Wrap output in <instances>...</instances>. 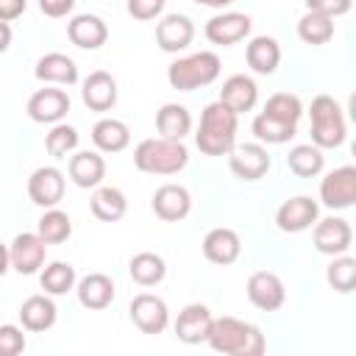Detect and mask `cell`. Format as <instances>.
<instances>
[{"label": "cell", "mask_w": 356, "mask_h": 356, "mask_svg": "<svg viewBox=\"0 0 356 356\" xmlns=\"http://www.w3.org/2000/svg\"><path fill=\"white\" fill-rule=\"evenodd\" d=\"M206 342L211 345V350L225 356H261L267 348L261 328L239 317H211Z\"/></svg>", "instance_id": "cell-1"}, {"label": "cell", "mask_w": 356, "mask_h": 356, "mask_svg": "<svg viewBox=\"0 0 356 356\" xmlns=\"http://www.w3.org/2000/svg\"><path fill=\"white\" fill-rule=\"evenodd\" d=\"M239 114H234L225 103L214 100L200 111V125L195 134V145L206 156H228L236 145Z\"/></svg>", "instance_id": "cell-2"}, {"label": "cell", "mask_w": 356, "mask_h": 356, "mask_svg": "<svg viewBox=\"0 0 356 356\" xmlns=\"http://www.w3.org/2000/svg\"><path fill=\"white\" fill-rule=\"evenodd\" d=\"M186 161H189V150L178 139H164V136L142 139L134 150L136 170L150 175H175L186 167Z\"/></svg>", "instance_id": "cell-3"}, {"label": "cell", "mask_w": 356, "mask_h": 356, "mask_svg": "<svg viewBox=\"0 0 356 356\" xmlns=\"http://www.w3.org/2000/svg\"><path fill=\"white\" fill-rule=\"evenodd\" d=\"M220 70H222L220 56L211 53V50H200V53L175 58L167 67V81L178 92H192V89H200V86L214 83L220 78Z\"/></svg>", "instance_id": "cell-4"}, {"label": "cell", "mask_w": 356, "mask_h": 356, "mask_svg": "<svg viewBox=\"0 0 356 356\" xmlns=\"http://www.w3.org/2000/svg\"><path fill=\"white\" fill-rule=\"evenodd\" d=\"M309 117H312V145H317L320 150H328L345 142L348 125L339 103L331 95H317L309 106Z\"/></svg>", "instance_id": "cell-5"}, {"label": "cell", "mask_w": 356, "mask_h": 356, "mask_svg": "<svg viewBox=\"0 0 356 356\" xmlns=\"http://www.w3.org/2000/svg\"><path fill=\"white\" fill-rule=\"evenodd\" d=\"M320 200L325 209H350L356 203V167L345 164L320 181Z\"/></svg>", "instance_id": "cell-6"}, {"label": "cell", "mask_w": 356, "mask_h": 356, "mask_svg": "<svg viewBox=\"0 0 356 356\" xmlns=\"http://www.w3.org/2000/svg\"><path fill=\"white\" fill-rule=\"evenodd\" d=\"M270 153L267 147H261L259 142H245V145H234L228 153V167L239 181H259L267 175L270 170Z\"/></svg>", "instance_id": "cell-7"}, {"label": "cell", "mask_w": 356, "mask_h": 356, "mask_svg": "<svg viewBox=\"0 0 356 356\" xmlns=\"http://www.w3.org/2000/svg\"><path fill=\"white\" fill-rule=\"evenodd\" d=\"M250 28H253V19H250L248 14H242V11H222V14H214V17L206 22L203 33H206V39H209L211 44L228 47V44L242 42V39L250 33Z\"/></svg>", "instance_id": "cell-8"}, {"label": "cell", "mask_w": 356, "mask_h": 356, "mask_svg": "<svg viewBox=\"0 0 356 356\" xmlns=\"http://www.w3.org/2000/svg\"><path fill=\"white\" fill-rule=\"evenodd\" d=\"M317 214H320V209L309 195H295V197H289L278 206L275 225L284 234H300V231H306L317 222Z\"/></svg>", "instance_id": "cell-9"}, {"label": "cell", "mask_w": 356, "mask_h": 356, "mask_svg": "<svg viewBox=\"0 0 356 356\" xmlns=\"http://www.w3.org/2000/svg\"><path fill=\"white\" fill-rule=\"evenodd\" d=\"M8 256H11V267L19 273V275H33L39 273V267L44 264V256H47V245L39 234H31V231H22L14 236L11 248H8Z\"/></svg>", "instance_id": "cell-10"}, {"label": "cell", "mask_w": 356, "mask_h": 356, "mask_svg": "<svg viewBox=\"0 0 356 356\" xmlns=\"http://www.w3.org/2000/svg\"><path fill=\"white\" fill-rule=\"evenodd\" d=\"M248 300L261 309V312H275L284 306L286 300V289H284V281L270 273V270H256L250 278H248Z\"/></svg>", "instance_id": "cell-11"}, {"label": "cell", "mask_w": 356, "mask_h": 356, "mask_svg": "<svg viewBox=\"0 0 356 356\" xmlns=\"http://www.w3.org/2000/svg\"><path fill=\"white\" fill-rule=\"evenodd\" d=\"M131 320L134 325L142 331V334H161L170 323V312H167V303L159 298V295H150V292H139L134 300H131Z\"/></svg>", "instance_id": "cell-12"}, {"label": "cell", "mask_w": 356, "mask_h": 356, "mask_svg": "<svg viewBox=\"0 0 356 356\" xmlns=\"http://www.w3.org/2000/svg\"><path fill=\"white\" fill-rule=\"evenodd\" d=\"M70 111V95L64 89H53V86H44L39 92L31 95L28 100V117L33 122H42V125H56L67 117Z\"/></svg>", "instance_id": "cell-13"}, {"label": "cell", "mask_w": 356, "mask_h": 356, "mask_svg": "<svg viewBox=\"0 0 356 356\" xmlns=\"http://www.w3.org/2000/svg\"><path fill=\"white\" fill-rule=\"evenodd\" d=\"M64 172L58 167H39L28 178V197L42 209H53L64 197Z\"/></svg>", "instance_id": "cell-14"}, {"label": "cell", "mask_w": 356, "mask_h": 356, "mask_svg": "<svg viewBox=\"0 0 356 356\" xmlns=\"http://www.w3.org/2000/svg\"><path fill=\"white\" fill-rule=\"evenodd\" d=\"M314 248L325 256H339V253H348L350 242H353V231H350V222L342 220V217H325V220H317L314 222Z\"/></svg>", "instance_id": "cell-15"}, {"label": "cell", "mask_w": 356, "mask_h": 356, "mask_svg": "<svg viewBox=\"0 0 356 356\" xmlns=\"http://www.w3.org/2000/svg\"><path fill=\"white\" fill-rule=\"evenodd\" d=\"M192 211V195L181 184H164L153 192V214L164 222H178Z\"/></svg>", "instance_id": "cell-16"}, {"label": "cell", "mask_w": 356, "mask_h": 356, "mask_svg": "<svg viewBox=\"0 0 356 356\" xmlns=\"http://www.w3.org/2000/svg\"><path fill=\"white\" fill-rule=\"evenodd\" d=\"M195 39V22L186 14H167L156 25V44L164 53H178L189 47Z\"/></svg>", "instance_id": "cell-17"}, {"label": "cell", "mask_w": 356, "mask_h": 356, "mask_svg": "<svg viewBox=\"0 0 356 356\" xmlns=\"http://www.w3.org/2000/svg\"><path fill=\"white\" fill-rule=\"evenodd\" d=\"M209 328H211V312L203 303H186L175 317V337L186 345L206 342Z\"/></svg>", "instance_id": "cell-18"}, {"label": "cell", "mask_w": 356, "mask_h": 356, "mask_svg": "<svg viewBox=\"0 0 356 356\" xmlns=\"http://www.w3.org/2000/svg\"><path fill=\"white\" fill-rule=\"evenodd\" d=\"M81 97H83V106L92 108V111H108V108H114V103H117V81H114V75L106 72V70L89 72L83 78Z\"/></svg>", "instance_id": "cell-19"}, {"label": "cell", "mask_w": 356, "mask_h": 356, "mask_svg": "<svg viewBox=\"0 0 356 356\" xmlns=\"http://www.w3.org/2000/svg\"><path fill=\"white\" fill-rule=\"evenodd\" d=\"M203 256L211 261V264H220V267H228L239 259L242 253V239L234 228H211L206 236H203Z\"/></svg>", "instance_id": "cell-20"}, {"label": "cell", "mask_w": 356, "mask_h": 356, "mask_svg": "<svg viewBox=\"0 0 356 356\" xmlns=\"http://www.w3.org/2000/svg\"><path fill=\"white\" fill-rule=\"evenodd\" d=\"M67 36L81 50H97L108 39V25L97 14H75L67 22Z\"/></svg>", "instance_id": "cell-21"}, {"label": "cell", "mask_w": 356, "mask_h": 356, "mask_svg": "<svg viewBox=\"0 0 356 356\" xmlns=\"http://www.w3.org/2000/svg\"><path fill=\"white\" fill-rule=\"evenodd\" d=\"M259 100V86L250 75H231L222 81L220 89V103H225L234 114H245L256 106Z\"/></svg>", "instance_id": "cell-22"}, {"label": "cell", "mask_w": 356, "mask_h": 356, "mask_svg": "<svg viewBox=\"0 0 356 356\" xmlns=\"http://www.w3.org/2000/svg\"><path fill=\"white\" fill-rule=\"evenodd\" d=\"M70 178L75 186L81 189H95L103 184L106 178V161L100 153L95 150H81V153H72L70 156Z\"/></svg>", "instance_id": "cell-23"}, {"label": "cell", "mask_w": 356, "mask_h": 356, "mask_svg": "<svg viewBox=\"0 0 356 356\" xmlns=\"http://www.w3.org/2000/svg\"><path fill=\"white\" fill-rule=\"evenodd\" d=\"M75 292H78V300L83 309L100 312L114 300V281L106 273H89L78 281Z\"/></svg>", "instance_id": "cell-24"}, {"label": "cell", "mask_w": 356, "mask_h": 356, "mask_svg": "<svg viewBox=\"0 0 356 356\" xmlns=\"http://www.w3.org/2000/svg\"><path fill=\"white\" fill-rule=\"evenodd\" d=\"M56 317H58V309L47 295H31L19 306V323H22L25 331H33V334H42V331L53 328Z\"/></svg>", "instance_id": "cell-25"}, {"label": "cell", "mask_w": 356, "mask_h": 356, "mask_svg": "<svg viewBox=\"0 0 356 356\" xmlns=\"http://www.w3.org/2000/svg\"><path fill=\"white\" fill-rule=\"evenodd\" d=\"M245 61L256 75H273L281 64V47L273 36H253L245 47Z\"/></svg>", "instance_id": "cell-26"}, {"label": "cell", "mask_w": 356, "mask_h": 356, "mask_svg": "<svg viewBox=\"0 0 356 356\" xmlns=\"http://www.w3.org/2000/svg\"><path fill=\"white\" fill-rule=\"evenodd\" d=\"M33 75L44 83H61V86H72L78 83V67L70 56L64 53H44L39 61H36V70Z\"/></svg>", "instance_id": "cell-27"}, {"label": "cell", "mask_w": 356, "mask_h": 356, "mask_svg": "<svg viewBox=\"0 0 356 356\" xmlns=\"http://www.w3.org/2000/svg\"><path fill=\"white\" fill-rule=\"evenodd\" d=\"M156 131L164 139L184 142V136L192 131V114H189V108L181 106V103H164L156 111Z\"/></svg>", "instance_id": "cell-28"}, {"label": "cell", "mask_w": 356, "mask_h": 356, "mask_svg": "<svg viewBox=\"0 0 356 356\" xmlns=\"http://www.w3.org/2000/svg\"><path fill=\"white\" fill-rule=\"evenodd\" d=\"M92 142L100 153H120L128 147L131 142V131L122 120H114V117H103L95 122L92 128Z\"/></svg>", "instance_id": "cell-29"}, {"label": "cell", "mask_w": 356, "mask_h": 356, "mask_svg": "<svg viewBox=\"0 0 356 356\" xmlns=\"http://www.w3.org/2000/svg\"><path fill=\"white\" fill-rule=\"evenodd\" d=\"M89 209H92V214H95L97 220H103V222H117V220L125 217L128 200H125L122 189H117V186H95V195H92V200H89Z\"/></svg>", "instance_id": "cell-30"}, {"label": "cell", "mask_w": 356, "mask_h": 356, "mask_svg": "<svg viewBox=\"0 0 356 356\" xmlns=\"http://www.w3.org/2000/svg\"><path fill=\"white\" fill-rule=\"evenodd\" d=\"M128 273H131V278H134L139 286H156V284L164 281L167 264H164V259H161L159 253L145 250V253H136V256L128 261Z\"/></svg>", "instance_id": "cell-31"}, {"label": "cell", "mask_w": 356, "mask_h": 356, "mask_svg": "<svg viewBox=\"0 0 356 356\" xmlns=\"http://www.w3.org/2000/svg\"><path fill=\"white\" fill-rule=\"evenodd\" d=\"M286 167L298 175V178H314L323 172L325 167V156L317 145H295L286 153Z\"/></svg>", "instance_id": "cell-32"}, {"label": "cell", "mask_w": 356, "mask_h": 356, "mask_svg": "<svg viewBox=\"0 0 356 356\" xmlns=\"http://www.w3.org/2000/svg\"><path fill=\"white\" fill-rule=\"evenodd\" d=\"M250 131H253V136H256L259 142H267V145H286V142L295 136L298 125H295V122L275 120V117H270V114L261 111V114L253 117Z\"/></svg>", "instance_id": "cell-33"}, {"label": "cell", "mask_w": 356, "mask_h": 356, "mask_svg": "<svg viewBox=\"0 0 356 356\" xmlns=\"http://www.w3.org/2000/svg\"><path fill=\"white\" fill-rule=\"evenodd\" d=\"M36 234L44 239V245H58V242H67L70 234H72V220L67 211L61 209H47L42 217H39V225H36Z\"/></svg>", "instance_id": "cell-34"}, {"label": "cell", "mask_w": 356, "mask_h": 356, "mask_svg": "<svg viewBox=\"0 0 356 356\" xmlns=\"http://www.w3.org/2000/svg\"><path fill=\"white\" fill-rule=\"evenodd\" d=\"M298 36L306 44H325L334 39V19L317 11H306L298 19Z\"/></svg>", "instance_id": "cell-35"}, {"label": "cell", "mask_w": 356, "mask_h": 356, "mask_svg": "<svg viewBox=\"0 0 356 356\" xmlns=\"http://www.w3.org/2000/svg\"><path fill=\"white\" fill-rule=\"evenodd\" d=\"M39 284L47 295H67L70 289H75V267L67 261H50L42 270Z\"/></svg>", "instance_id": "cell-36"}, {"label": "cell", "mask_w": 356, "mask_h": 356, "mask_svg": "<svg viewBox=\"0 0 356 356\" xmlns=\"http://www.w3.org/2000/svg\"><path fill=\"white\" fill-rule=\"evenodd\" d=\"M325 278H328L331 289H337L342 295L353 292V286H356V259L353 256H345V253L334 256V261L325 270Z\"/></svg>", "instance_id": "cell-37"}, {"label": "cell", "mask_w": 356, "mask_h": 356, "mask_svg": "<svg viewBox=\"0 0 356 356\" xmlns=\"http://www.w3.org/2000/svg\"><path fill=\"white\" fill-rule=\"evenodd\" d=\"M78 131L72 128V125H67V122H56L50 131H47V136H44V150L53 156V159H67L75 147H78Z\"/></svg>", "instance_id": "cell-38"}, {"label": "cell", "mask_w": 356, "mask_h": 356, "mask_svg": "<svg viewBox=\"0 0 356 356\" xmlns=\"http://www.w3.org/2000/svg\"><path fill=\"white\" fill-rule=\"evenodd\" d=\"M264 114L298 125V120H300V114H303V103H300V97L292 95V92H275V95L267 97V103H264Z\"/></svg>", "instance_id": "cell-39"}, {"label": "cell", "mask_w": 356, "mask_h": 356, "mask_svg": "<svg viewBox=\"0 0 356 356\" xmlns=\"http://www.w3.org/2000/svg\"><path fill=\"white\" fill-rule=\"evenodd\" d=\"M25 350V334L17 325H0V356H17Z\"/></svg>", "instance_id": "cell-40"}, {"label": "cell", "mask_w": 356, "mask_h": 356, "mask_svg": "<svg viewBox=\"0 0 356 356\" xmlns=\"http://www.w3.org/2000/svg\"><path fill=\"white\" fill-rule=\"evenodd\" d=\"M353 6V0H306V11H317V14H325V17H342L348 14Z\"/></svg>", "instance_id": "cell-41"}, {"label": "cell", "mask_w": 356, "mask_h": 356, "mask_svg": "<svg viewBox=\"0 0 356 356\" xmlns=\"http://www.w3.org/2000/svg\"><path fill=\"white\" fill-rule=\"evenodd\" d=\"M164 3H167V0H128V14H131L134 19L147 22V19H153V17L161 14Z\"/></svg>", "instance_id": "cell-42"}, {"label": "cell", "mask_w": 356, "mask_h": 356, "mask_svg": "<svg viewBox=\"0 0 356 356\" xmlns=\"http://www.w3.org/2000/svg\"><path fill=\"white\" fill-rule=\"evenodd\" d=\"M72 6H75V0H39V11L44 17H53V19L67 17L72 11Z\"/></svg>", "instance_id": "cell-43"}, {"label": "cell", "mask_w": 356, "mask_h": 356, "mask_svg": "<svg viewBox=\"0 0 356 356\" xmlns=\"http://www.w3.org/2000/svg\"><path fill=\"white\" fill-rule=\"evenodd\" d=\"M28 0H0V22H14L25 14Z\"/></svg>", "instance_id": "cell-44"}, {"label": "cell", "mask_w": 356, "mask_h": 356, "mask_svg": "<svg viewBox=\"0 0 356 356\" xmlns=\"http://www.w3.org/2000/svg\"><path fill=\"white\" fill-rule=\"evenodd\" d=\"M11 44V25L8 22H0V53H6Z\"/></svg>", "instance_id": "cell-45"}, {"label": "cell", "mask_w": 356, "mask_h": 356, "mask_svg": "<svg viewBox=\"0 0 356 356\" xmlns=\"http://www.w3.org/2000/svg\"><path fill=\"white\" fill-rule=\"evenodd\" d=\"M8 267H11V256H8V248H6V245H0V278L8 273Z\"/></svg>", "instance_id": "cell-46"}, {"label": "cell", "mask_w": 356, "mask_h": 356, "mask_svg": "<svg viewBox=\"0 0 356 356\" xmlns=\"http://www.w3.org/2000/svg\"><path fill=\"white\" fill-rule=\"evenodd\" d=\"M197 6H206V8H225V6H231L234 0H195Z\"/></svg>", "instance_id": "cell-47"}]
</instances>
